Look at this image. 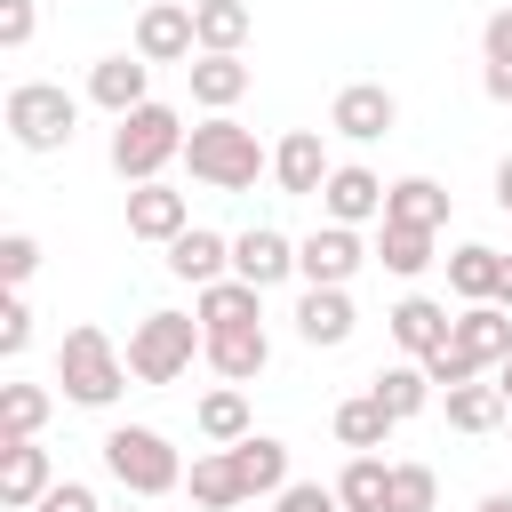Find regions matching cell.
<instances>
[{
    "label": "cell",
    "mask_w": 512,
    "mask_h": 512,
    "mask_svg": "<svg viewBox=\"0 0 512 512\" xmlns=\"http://www.w3.org/2000/svg\"><path fill=\"white\" fill-rule=\"evenodd\" d=\"M184 168H192V184H208V192H248L256 176H272V152H264L256 128H240L232 112H208V120H192V136H184Z\"/></svg>",
    "instance_id": "cell-1"
},
{
    "label": "cell",
    "mask_w": 512,
    "mask_h": 512,
    "mask_svg": "<svg viewBox=\"0 0 512 512\" xmlns=\"http://www.w3.org/2000/svg\"><path fill=\"white\" fill-rule=\"evenodd\" d=\"M56 384H64L72 408H112V400L128 392V352H120L96 320H80V328H64V344H56Z\"/></svg>",
    "instance_id": "cell-2"
},
{
    "label": "cell",
    "mask_w": 512,
    "mask_h": 512,
    "mask_svg": "<svg viewBox=\"0 0 512 512\" xmlns=\"http://www.w3.org/2000/svg\"><path fill=\"white\" fill-rule=\"evenodd\" d=\"M184 112L176 104H136V112H120L112 120V176L120 184H152L168 160H184Z\"/></svg>",
    "instance_id": "cell-3"
},
{
    "label": "cell",
    "mask_w": 512,
    "mask_h": 512,
    "mask_svg": "<svg viewBox=\"0 0 512 512\" xmlns=\"http://www.w3.org/2000/svg\"><path fill=\"white\" fill-rule=\"evenodd\" d=\"M0 128H8V144L16 152H64L72 144V128H80V96H64L56 80H16L8 88V104H0Z\"/></svg>",
    "instance_id": "cell-4"
},
{
    "label": "cell",
    "mask_w": 512,
    "mask_h": 512,
    "mask_svg": "<svg viewBox=\"0 0 512 512\" xmlns=\"http://www.w3.org/2000/svg\"><path fill=\"white\" fill-rule=\"evenodd\" d=\"M104 472L120 480V496H144V504L168 496V488H184V456L152 424H112L104 432Z\"/></svg>",
    "instance_id": "cell-5"
},
{
    "label": "cell",
    "mask_w": 512,
    "mask_h": 512,
    "mask_svg": "<svg viewBox=\"0 0 512 512\" xmlns=\"http://www.w3.org/2000/svg\"><path fill=\"white\" fill-rule=\"evenodd\" d=\"M192 352H208V328L200 312H144L128 328V376L136 384H176L192 368Z\"/></svg>",
    "instance_id": "cell-6"
},
{
    "label": "cell",
    "mask_w": 512,
    "mask_h": 512,
    "mask_svg": "<svg viewBox=\"0 0 512 512\" xmlns=\"http://www.w3.org/2000/svg\"><path fill=\"white\" fill-rule=\"evenodd\" d=\"M360 264H368L360 224H320V232L296 240V280H304V288H352Z\"/></svg>",
    "instance_id": "cell-7"
},
{
    "label": "cell",
    "mask_w": 512,
    "mask_h": 512,
    "mask_svg": "<svg viewBox=\"0 0 512 512\" xmlns=\"http://www.w3.org/2000/svg\"><path fill=\"white\" fill-rule=\"evenodd\" d=\"M392 120H400V96L384 80H352L328 104V136H344V144H376V136H392Z\"/></svg>",
    "instance_id": "cell-8"
},
{
    "label": "cell",
    "mask_w": 512,
    "mask_h": 512,
    "mask_svg": "<svg viewBox=\"0 0 512 512\" xmlns=\"http://www.w3.org/2000/svg\"><path fill=\"white\" fill-rule=\"evenodd\" d=\"M328 176H336V160H328V128H288V136L272 144V184H280L288 200H320Z\"/></svg>",
    "instance_id": "cell-9"
},
{
    "label": "cell",
    "mask_w": 512,
    "mask_h": 512,
    "mask_svg": "<svg viewBox=\"0 0 512 512\" xmlns=\"http://www.w3.org/2000/svg\"><path fill=\"white\" fill-rule=\"evenodd\" d=\"M136 56H144V64H192V56H200L192 0H152V8H136Z\"/></svg>",
    "instance_id": "cell-10"
},
{
    "label": "cell",
    "mask_w": 512,
    "mask_h": 512,
    "mask_svg": "<svg viewBox=\"0 0 512 512\" xmlns=\"http://www.w3.org/2000/svg\"><path fill=\"white\" fill-rule=\"evenodd\" d=\"M384 176L376 168H360V160H336V176L320 184V216L328 224H384Z\"/></svg>",
    "instance_id": "cell-11"
},
{
    "label": "cell",
    "mask_w": 512,
    "mask_h": 512,
    "mask_svg": "<svg viewBox=\"0 0 512 512\" xmlns=\"http://www.w3.org/2000/svg\"><path fill=\"white\" fill-rule=\"evenodd\" d=\"M88 104L112 112V120L136 112V104H152V64H144L136 48H128V56H96V64H88Z\"/></svg>",
    "instance_id": "cell-12"
},
{
    "label": "cell",
    "mask_w": 512,
    "mask_h": 512,
    "mask_svg": "<svg viewBox=\"0 0 512 512\" xmlns=\"http://www.w3.org/2000/svg\"><path fill=\"white\" fill-rule=\"evenodd\" d=\"M184 224H192V200H184L168 176H152V184H136V192H128V240H152V248H168Z\"/></svg>",
    "instance_id": "cell-13"
},
{
    "label": "cell",
    "mask_w": 512,
    "mask_h": 512,
    "mask_svg": "<svg viewBox=\"0 0 512 512\" xmlns=\"http://www.w3.org/2000/svg\"><path fill=\"white\" fill-rule=\"evenodd\" d=\"M232 272L256 288H280V280H296V240L280 224H248V232H232Z\"/></svg>",
    "instance_id": "cell-14"
},
{
    "label": "cell",
    "mask_w": 512,
    "mask_h": 512,
    "mask_svg": "<svg viewBox=\"0 0 512 512\" xmlns=\"http://www.w3.org/2000/svg\"><path fill=\"white\" fill-rule=\"evenodd\" d=\"M56 488V464L40 440H0V504L8 512H40V496Z\"/></svg>",
    "instance_id": "cell-15"
},
{
    "label": "cell",
    "mask_w": 512,
    "mask_h": 512,
    "mask_svg": "<svg viewBox=\"0 0 512 512\" xmlns=\"http://www.w3.org/2000/svg\"><path fill=\"white\" fill-rule=\"evenodd\" d=\"M352 328H360V312H352V288H304V296H296V336H304L312 352H336V344H352Z\"/></svg>",
    "instance_id": "cell-16"
},
{
    "label": "cell",
    "mask_w": 512,
    "mask_h": 512,
    "mask_svg": "<svg viewBox=\"0 0 512 512\" xmlns=\"http://www.w3.org/2000/svg\"><path fill=\"white\" fill-rule=\"evenodd\" d=\"M192 312H200V328H208V336H216V328H256V320H264V288H256V280H240V272H224V280L192 288Z\"/></svg>",
    "instance_id": "cell-17"
},
{
    "label": "cell",
    "mask_w": 512,
    "mask_h": 512,
    "mask_svg": "<svg viewBox=\"0 0 512 512\" xmlns=\"http://www.w3.org/2000/svg\"><path fill=\"white\" fill-rule=\"evenodd\" d=\"M448 344H456V352H472V360L496 376V368L512 360V312H504V304H464V312H456V328H448Z\"/></svg>",
    "instance_id": "cell-18"
},
{
    "label": "cell",
    "mask_w": 512,
    "mask_h": 512,
    "mask_svg": "<svg viewBox=\"0 0 512 512\" xmlns=\"http://www.w3.org/2000/svg\"><path fill=\"white\" fill-rule=\"evenodd\" d=\"M384 328H392V344H400L408 360H432L456 320H448V304H432V296H400V304L384 312Z\"/></svg>",
    "instance_id": "cell-19"
},
{
    "label": "cell",
    "mask_w": 512,
    "mask_h": 512,
    "mask_svg": "<svg viewBox=\"0 0 512 512\" xmlns=\"http://www.w3.org/2000/svg\"><path fill=\"white\" fill-rule=\"evenodd\" d=\"M168 272H176V280H192V288H208V280H224V272H232V240H224V232H208V224H184V232L168 240Z\"/></svg>",
    "instance_id": "cell-20"
},
{
    "label": "cell",
    "mask_w": 512,
    "mask_h": 512,
    "mask_svg": "<svg viewBox=\"0 0 512 512\" xmlns=\"http://www.w3.org/2000/svg\"><path fill=\"white\" fill-rule=\"evenodd\" d=\"M200 360H208L224 384H248V376H264V368H272V336H264V320H256V328H216Z\"/></svg>",
    "instance_id": "cell-21"
},
{
    "label": "cell",
    "mask_w": 512,
    "mask_h": 512,
    "mask_svg": "<svg viewBox=\"0 0 512 512\" xmlns=\"http://www.w3.org/2000/svg\"><path fill=\"white\" fill-rule=\"evenodd\" d=\"M192 32H200V56H240L256 32V8L248 0H192Z\"/></svg>",
    "instance_id": "cell-22"
},
{
    "label": "cell",
    "mask_w": 512,
    "mask_h": 512,
    "mask_svg": "<svg viewBox=\"0 0 512 512\" xmlns=\"http://www.w3.org/2000/svg\"><path fill=\"white\" fill-rule=\"evenodd\" d=\"M440 408H448V424H456V432H504V416H512V400H504V384H496V376H472V384L440 392Z\"/></svg>",
    "instance_id": "cell-23"
},
{
    "label": "cell",
    "mask_w": 512,
    "mask_h": 512,
    "mask_svg": "<svg viewBox=\"0 0 512 512\" xmlns=\"http://www.w3.org/2000/svg\"><path fill=\"white\" fill-rule=\"evenodd\" d=\"M184 488H192V504H200V512H240V504H248V488H240V464H232V448H208V456H192Z\"/></svg>",
    "instance_id": "cell-24"
},
{
    "label": "cell",
    "mask_w": 512,
    "mask_h": 512,
    "mask_svg": "<svg viewBox=\"0 0 512 512\" xmlns=\"http://www.w3.org/2000/svg\"><path fill=\"white\" fill-rule=\"evenodd\" d=\"M184 80H192V104H200V112H232V104L248 96V64H240V56H192Z\"/></svg>",
    "instance_id": "cell-25"
},
{
    "label": "cell",
    "mask_w": 512,
    "mask_h": 512,
    "mask_svg": "<svg viewBox=\"0 0 512 512\" xmlns=\"http://www.w3.org/2000/svg\"><path fill=\"white\" fill-rule=\"evenodd\" d=\"M448 288H456L464 304H496V288H504V248L464 240V248L448 256Z\"/></svg>",
    "instance_id": "cell-26"
},
{
    "label": "cell",
    "mask_w": 512,
    "mask_h": 512,
    "mask_svg": "<svg viewBox=\"0 0 512 512\" xmlns=\"http://www.w3.org/2000/svg\"><path fill=\"white\" fill-rule=\"evenodd\" d=\"M192 424H200V440H208V448H232V440H248V432H256V416H248V392H240V384L200 392Z\"/></svg>",
    "instance_id": "cell-27"
},
{
    "label": "cell",
    "mask_w": 512,
    "mask_h": 512,
    "mask_svg": "<svg viewBox=\"0 0 512 512\" xmlns=\"http://www.w3.org/2000/svg\"><path fill=\"white\" fill-rule=\"evenodd\" d=\"M392 408L376 400V392H352V400H336V448H352V456H368V448H384L392 440Z\"/></svg>",
    "instance_id": "cell-28"
},
{
    "label": "cell",
    "mask_w": 512,
    "mask_h": 512,
    "mask_svg": "<svg viewBox=\"0 0 512 512\" xmlns=\"http://www.w3.org/2000/svg\"><path fill=\"white\" fill-rule=\"evenodd\" d=\"M232 464H240V488L248 496H280L288 488V440H272V432L232 440Z\"/></svg>",
    "instance_id": "cell-29"
},
{
    "label": "cell",
    "mask_w": 512,
    "mask_h": 512,
    "mask_svg": "<svg viewBox=\"0 0 512 512\" xmlns=\"http://www.w3.org/2000/svg\"><path fill=\"white\" fill-rule=\"evenodd\" d=\"M368 392H376V400H384V408H392L400 424L432 408V376H424V360H408V352H400L392 368H376V376H368Z\"/></svg>",
    "instance_id": "cell-30"
},
{
    "label": "cell",
    "mask_w": 512,
    "mask_h": 512,
    "mask_svg": "<svg viewBox=\"0 0 512 512\" xmlns=\"http://www.w3.org/2000/svg\"><path fill=\"white\" fill-rule=\"evenodd\" d=\"M384 216H392V224H424V232H440V224H448V184H432V176H400V184L384 192Z\"/></svg>",
    "instance_id": "cell-31"
},
{
    "label": "cell",
    "mask_w": 512,
    "mask_h": 512,
    "mask_svg": "<svg viewBox=\"0 0 512 512\" xmlns=\"http://www.w3.org/2000/svg\"><path fill=\"white\" fill-rule=\"evenodd\" d=\"M336 496H344V512H384V504H392V464H384L376 448H368V456H344Z\"/></svg>",
    "instance_id": "cell-32"
},
{
    "label": "cell",
    "mask_w": 512,
    "mask_h": 512,
    "mask_svg": "<svg viewBox=\"0 0 512 512\" xmlns=\"http://www.w3.org/2000/svg\"><path fill=\"white\" fill-rule=\"evenodd\" d=\"M480 88L488 104H512V0L480 24Z\"/></svg>",
    "instance_id": "cell-33"
},
{
    "label": "cell",
    "mask_w": 512,
    "mask_h": 512,
    "mask_svg": "<svg viewBox=\"0 0 512 512\" xmlns=\"http://www.w3.org/2000/svg\"><path fill=\"white\" fill-rule=\"evenodd\" d=\"M376 264L400 272V280H416V272L440 264V256H432V232H424V224H392V216H384V224H376Z\"/></svg>",
    "instance_id": "cell-34"
},
{
    "label": "cell",
    "mask_w": 512,
    "mask_h": 512,
    "mask_svg": "<svg viewBox=\"0 0 512 512\" xmlns=\"http://www.w3.org/2000/svg\"><path fill=\"white\" fill-rule=\"evenodd\" d=\"M56 392L48 384H0V440H40Z\"/></svg>",
    "instance_id": "cell-35"
},
{
    "label": "cell",
    "mask_w": 512,
    "mask_h": 512,
    "mask_svg": "<svg viewBox=\"0 0 512 512\" xmlns=\"http://www.w3.org/2000/svg\"><path fill=\"white\" fill-rule=\"evenodd\" d=\"M440 504V472L432 464H392V504L384 512H432Z\"/></svg>",
    "instance_id": "cell-36"
},
{
    "label": "cell",
    "mask_w": 512,
    "mask_h": 512,
    "mask_svg": "<svg viewBox=\"0 0 512 512\" xmlns=\"http://www.w3.org/2000/svg\"><path fill=\"white\" fill-rule=\"evenodd\" d=\"M24 344H32V304H24V288H8V304H0V360H24Z\"/></svg>",
    "instance_id": "cell-37"
},
{
    "label": "cell",
    "mask_w": 512,
    "mask_h": 512,
    "mask_svg": "<svg viewBox=\"0 0 512 512\" xmlns=\"http://www.w3.org/2000/svg\"><path fill=\"white\" fill-rule=\"evenodd\" d=\"M424 376H432V392H456V384H472V376H488L472 352H456V344H440L432 360H424Z\"/></svg>",
    "instance_id": "cell-38"
},
{
    "label": "cell",
    "mask_w": 512,
    "mask_h": 512,
    "mask_svg": "<svg viewBox=\"0 0 512 512\" xmlns=\"http://www.w3.org/2000/svg\"><path fill=\"white\" fill-rule=\"evenodd\" d=\"M272 512H344V496H336V480L320 488V480H288L280 496H272Z\"/></svg>",
    "instance_id": "cell-39"
},
{
    "label": "cell",
    "mask_w": 512,
    "mask_h": 512,
    "mask_svg": "<svg viewBox=\"0 0 512 512\" xmlns=\"http://www.w3.org/2000/svg\"><path fill=\"white\" fill-rule=\"evenodd\" d=\"M32 272H40V240H32V232H8V240H0V280L24 288Z\"/></svg>",
    "instance_id": "cell-40"
},
{
    "label": "cell",
    "mask_w": 512,
    "mask_h": 512,
    "mask_svg": "<svg viewBox=\"0 0 512 512\" xmlns=\"http://www.w3.org/2000/svg\"><path fill=\"white\" fill-rule=\"evenodd\" d=\"M40 512H104V496H96L88 480H56V488L40 496Z\"/></svg>",
    "instance_id": "cell-41"
},
{
    "label": "cell",
    "mask_w": 512,
    "mask_h": 512,
    "mask_svg": "<svg viewBox=\"0 0 512 512\" xmlns=\"http://www.w3.org/2000/svg\"><path fill=\"white\" fill-rule=\"evenodd\" d=\"M496 208H504V216H512V152H504V160H496Z\"/></svg>",
    "instance_id": "cell-42"
},
{
    "label": "cell",
    "mask_w": 512,
    "mask_h": 512,
    "mask_svg": "<svg viewBox=\"0 0 512 512\" xmlns=\"http://www.w3.org/2000/svg\"><path fill=\"white\" fill-rule=\"evenodd\" d=\"M472 512H512V488H496V496H480Z\"/></svg>",
    "instance_id": "cell-43"
},
{
    "label": "cell",
    "mask_w": 512,
    "mask_h": 512,
    "mask_svg": "<svg viewBox=\"0 0 512 512\" xmlns=\"http://www.w3.org/2000/svg\"><path fill=\"white\" fill-rule=\"evenodd\" d=\"M496 304H504V312H512V256H504V288H496Z\"/></svg>",
    "instance_id": "cell-44"
},
{
    "label": "cell",
    "mask_w": 512,
    "mask_h": 512,
    "mask_svg": "<svg viewBox=\"0 0 512 512\" xmlns=\"http://www.w3.org/2000/svg\"><path fill=\"white\" fill-rule=\"evenodd\" d=\"M496 384H504V400H512V360H504V368H496Z\"/></svg>",
    "instance_id": "cell-45"
},
{
    "label": "cell",
    "mask_w": 512,
    "mask_h": 512,
    "mask_svg": "<svg viewBox=\"0 0 512 512\" xmlns=\"http://www.w3.org/2000/svg\"><path fill=\"white\" fill-rule=\"evenodd\" d=\"M136 504H144V496H128V504H112V512H136Z\"/></svg>",
    "instance_id": "cell-46"
},
{
    "label": "cell",
    "mask_w": 512,
    "mask_h": 512,
    "mask_svg": "<svg viewBox=\"0 0 512 512\" xmlns=\"http://www.w3.org/2000/svg\"><path fill=\"white\" fill-rule=\"evenodd\" d=\"M504 432H512V416H504Z\"/></svg>",
    "instance_id": "cell-47"
}]
</instances>
